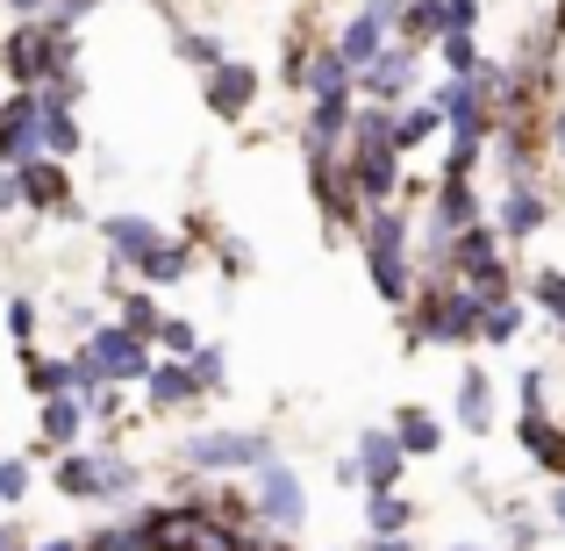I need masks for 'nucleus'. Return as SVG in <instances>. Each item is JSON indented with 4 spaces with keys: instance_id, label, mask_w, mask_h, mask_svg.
Wrapping results in <instances>:
<instances>
[{
    "instance_id": "obj_54",
    "label": "nucleus",
    "mask_w": 565,
    "mask_h": 551,
    "mask_svg": "<svg viewBox=\"0 0 565 551\" xmlns=\"http://www.w3.org/2000/svg\"><path fill=\"white\" fill-rule=\"evenodd\" d=\"M158 14H172V0H158Z\"/></svg>"
},
{
    "instance_id": "obj_4",
    "label": "nucleus",
    "mask_w": 565,
    "mask_h": 551,
    "mask_svg": "<svg viewBox=\"0 0 565 551\" xmlns=\"http://www.w3.org/2000/svg\"><path fill=\"white\" fill-rule=\"evenodd\" d=\"M0 65H8L14 86H43L57 65H79V43L57 22H14L8 36H0Z\"/></svg>"
},
{
    "instance_id": "obj_46",
    "label": "nucleus",
    "mask_w": 565,
    "mask_h": 551,
    "mask_svg": "<svg viewBox=\"0 0 565 551\" xmlns=\"http://www.w3.org/2000/svg\"><path fill=\"white\" fill-rule=\"evenodd\" d=\"M8 208H22V172L0 166V215H8Z\"/></svg>"
},
{
    "instance_id": "obj_25",
    "label": "nucleus",
    "mask_w": 565,
    "mask_h": 551,
    "mask_svg": "<svg viewBox=\"0 0 565 551\" xmlns=\"http://www.w3.org/2000/svg\"><path fill=\"white\" fill-rule=\"evenodd\" d=\"M458 423H466L472 437L494 430V380H487L480 365H466V380H458Z\"/></svg>"
},
{
    "instance_id": "obj_34",
    "label": "nucleus",
    "mask_w": 565,
    "mask_h": 551,
    "mask_svg": "<svg viewBox=\"0 0 565 551\" xmlns=\"http://www.w3.org/2000/svg\"><path fill=\"white\" fill-rule=\"evenodd\" d=\"M186 372H193V386H201V394H222V386H230L222 345H193V351H186Z\"/></svg>"
},
{
    "instance_id": "obj_26",
    "label": "nucleus",
    "mask_w": 565,
    "mask_h": 551,
    "mask_svg": "<svg viewBox=\"0 0 565 551\" xmlns=\"http://www.w3.org/2000/svg\"><path fill=\"white\" fill-rule=\"evenodd\" d=\"M351 108H359L351 94H330V100H316V108H308V129H301V144H322V151H337V144H344V129H351Z\"/></svg>"
},
{
    "instance_id": "obj_21",
    "label": "nucleus",
    "mask_w": 565,
    "mask_h": 551,
    "mask_svg": "<svg viewBox=\"0 0 565 551\" xmlns=\"http://www.w3.org/2000/svg\"><path fill=\"white\" fill-rule=\"evenodd\" d=\"M386 430H394V444L408 458H437L444 452V423L429 409H415V401H408V409H394V423H386Z\"/></svg>"
},
{
    "instance_id": "obj_12",
    "label": "nucleus",
    "mask_w": 565,
    "mask_h": 551,
    "mask_svg": "<svg viewBox=\"0 0 565 551\" xmlns=\"http://www.w3.org/2000/svg\"><path fill=\"white\" fill-rule=\"evenodd\" d=\"M79 430H86V401L79 394H43L36 401V458L72 452V444H79Z\"/></svg>"
},
{
    "instance_id": "obj_10",
    "label": "nucleus",
    "mask_w": 565,
    "mask_h": 551,
    "mask_svg": "<svg viewBox=\"0 0 565 551\" xmlns=\"http://www.w3.org/2000/svg\"><path fill=\"white\" fill-rule=\"evenodd\" d=\"M437 115H444V137L451 144H487L494 137V108L472 80H444L437 86Z\"/></svg>"
},
{
    "instance_id": "obj_51",
    "label": "nucleus",
    "mask_w": 565,
    "mask_h": 551,
    "mask_svg": "<svg viewBox=\"0 0 565 551\" xmlns=\"http://www.w3.org/2000/svg\"><path fill=\"white\" fill-rule=\"evenodd\" d=\"M365 551H415V538L401 530V538H365Z\"/></svg>"
},
{
    "instance_id": "obj_39",
    "label": "nucleus",
    "mask_w": 565,
    "mask_h": 551,
    "mask_svg": "<svg viewBox=\"0 0 565 551\" xmlns=\"http://www.w3.org/2000/svg\"><path fill=\"white\" fill-rule=\"evenodd\" d=\"M29 487H36V466L29 458H0V501H29Z\"/></svg>"
},
{
    "instance_id": "obj_42",
    "label": "nucleus",
    "mask_w": 565,
    "mask_h": 551,
    "mask_svg": "<svg viewBox=\"0 0 565 551\" xmlns=\"http://www.w3.org/2000/svg\"><path fill=\"white\" fill-rule=\"evenodd\" d=\"M8 330H14V345H36V301H29V294L8 301Z\"/></svg>"
},
{
    "instance_id": "obj_41",
    "label": "nucleus",
    "mask_w": 565,
    "mask_h": 551,
    "mask_svg": "<svg viewBox=\"0 0 565 551\" xmlns=\"http://www.w3.org/2000/svg\"><path fill=\"white\" fill-rule=\"evenodd\" d=\"M480 29V0H444V36H472Z\"/></svg>"
},
{
    "instance_id": "obj_5",
    "label": "nucleus",
    "mask_w": 565,
    "mask_h": 551,
    "mask_svg": "<svg viewBox=\"0 0 565 551\" xmlns=\"http://www.w3.org/2000/svg\"><path fill=\"white\" fill-rule=\"evenodd\" d=\"M180 458L201 480H215V473H250V466L273 458V437H265V430H193L180 444Z\"/></svg>"
},
{
    "instance_id": "obj_28",
    "label": "nucleus",
    "mask_w": 565,
    "mask_h": 551,
    "mask_svg": "<svg viewBox=\"0 0 565 551\" xmlns=\"http://www.w3.org/2000/svg\"><path fill=\"white\" fill-rule=\"evenodd\" d=\"M415 523V509L401 501V487H365V530L373 538H401Z\"/></svg>"
},
{
    "instance_id": "obj_22",
    "label": "nucleus",
    "mask_w": 565,
    "mask_h": 551,
    "mask_svg": "<svg viewBox=\"0 0 565 551\" xmlns=\"http://www.w3.org/2000/svg\"><path fill=\"white\" fill-rule=\"evenodd\" d=\"M351 80H359V65H344V51L337 43H316L308 51V72H301V86L316 100H330V94H351Z\"/></svg>"
},
{
    "instance_id": "obj_20",
    "label": "nucleus",
    "mask_w": 565,
    "mask_h": 551,
    "mask_svg": "<svg viewBox=\"0 0 565 551\" xmlns=\"http://www.w3.org/2000/svg\"><path fill=\"white\" fill-rule=\"evenodd\" d=\"M515 444H523L530 458H537L544 473H558L565 480V430L552 423V409H537V415H523V423H515Z\"/></svg>"
},
{
    "instance_id": "obj_23",
    "label": "nucleus",
    "mask_w": 565,
    "mask_h": 551,
    "mask_svg": "<svg viewBox=\"0 0 565 551\" xmlns=\"http://www.w3.org/2000/svg\"><path fill=\"white\" fill-rule=\"evenodd\" d=\"M22 386H29V394H79V365H72V359H43V351H29L22 345Z\"/></svg>"
},
{
    "instance_id": "obj_48",
    "label": "nucleus",
    "mask_w": 565,
    "mask_h": 551,
    "mask_svg": "<svg viewBox=\"0 0 565 551\" xmlns=\"http://www.w3.org/2000/svg\"><path fill=\"white\" fill-rule=\"evenodd\" d=\"M544 144H552V151L565 158V100H558V108H552V123H544Z\"/></svg>"
},
{
    "instance_id": "obj_6",
    "label": "nucleus",
    "mask_w": 565,
    "mask_h": 551,
    "mask_svg": "<svg viewBox=\"0 0 565 551\" xmlns=\"http://www.w3.org/2000/svg\"><path fill=\"white\" fill-rule=\"evenodd\" d=\"M250 509H258L265 530H279V538H294V530L308 523V487L294 466H279V452L265 458V466H250Z\"/></svg>"
},
{
    "instance_id": "obj_18",
    "label": "nucleus",
    "mask_w": 565,
    "mask_h": 551,
    "mask_svg": "<svg viewBox=\"0 0 565 551\" xmlns=\"http://www.w3.org/2000/svg\"><path fill=\"white\" fill-rule=\"evenodd\" d=\"M158 236H166V230H158L151 215H100V251H108L115 265H137Z\"/></svg>"
},
{
    "instance_id": "obj_32",
    "label": "nucleus",
    "mask_w": 565,
    "mask_h": 551,
    "mask_svg": "<svg viewBox=\"0 0 565 551\" xmlns=\"http://www.w3.org/2000/svg\"><path fill=\"white\" fill-rule=\"evenodd\" d=\"M115 322H122L129 337H143V345H158V322H166V308H158L151 287H129V294H122V316H115Z\"/></svg>"
},
{
    "instance_id": "obj_47",
    "label": "nucleus",
    "mask_w": 565,
    "mask_h": 551,
    "mask_svg": "<svg viewBox=\"0 0 565 551\" xmlns=\"http://www.w3.org/2000/svg\"><path fill=\"white\" fill-rule=\"evenodd\" d=\"M222 273H230V279H244V273H250V258H244V244H236V236L222 244Z\"/></svg>"
},
{
    "instance_id": "obj_43",
    "label": "nucleus",
    "mask_w": 565,
    "mask_h": 551,
    "mask_svg": "<svg viewBox=\"0 0 565 551\" xmlns=\"http://www.w3.org/2000/svg\"><path fill=\"white\" fill-rule=\"evenodd\" d=\"M515 394H523V415L552 409V372H537V365H530V372H523V386H515Z\"/></svg>"
},
{
    "instance_id": "obj_15",
    "label": "nucleus",
    "mask_w": 565,
    "mask_h": 551,
    "mask_svg": "<svg viewBox=\"0 0 565 551\" xmlns=\"http://www.w3.org/2000/svg\"><path fill=\"white\" fill-rule=\"evenodd\" d=\"M544 222H552V201H544V193L530 187V180L501 193V222H494V230H501V244H530V236H537Z\"/></svg>"
},
{
    "instance_id": "obj_38",
    "label": "nucleus",
    "mask_w": 565,
    "mask_h": 551,
    "mask_svg": "<svg viewBox=\"0 0 565 551\" xmlns=\"http://www.w3.org/2000/svg\"><path fill=\"white\" fill-rule=\"evenodd\" d=\"M530 301L552 316V330H565V273H537L530 279Z\"/></svg>"
},
{
    "instance_id": "obj_14",
    "label": "nucleus",
    "mask_w": 565,
    "mask_h": 551,
    "mask_svg": "<svg viewBox=\"0 0 565 551\" xmlns=\"http://www.w3.org/2000/svg\"><path fill=\"white\" fill-rule=\"evenodd\" d=\"M351 166V187H359L365 208H386L401 193V151H344Z\"/></svg>"
},
{
    "instance_id": "obj_11",
    "label": "nucleus",
    "mask_w": 565,
    "mask_h": 551,
    "mask_svg": "<svg viewBox=\"0 0 565 551\" xmlns=\"http://www.w3.org/2000/svg\"><path fill=\"white\" fill-rule=\"evenodd\" d=\"M14 172H22V208L79 222V201H72V180H65V158H29V166H14Z\"/></svg>"
},
{
    "instance_id": "obj_36",
    "label": "nucleus",
    "mask_w": 565,
    "mask_h": 551,
    "mask_svg": "<svg viewBox=\"0 0 565 551\" xmlns=\"http://www.w3.org/2000/svg\"><path fill=\"white\" fill-rule=\"evenodd\" d=\"M250 530V523H244ZM244 530L236 523H215V516H201L193 523V538H186V551H244Z\"/></svg>"
},
{
    "instance_id": "obj_8",
    "label": "nucleus",
    "mask_w": 565,
    "mask_h": 551,
    "mask_svg": "<svg viewBox=\"0 0 565 551\" xmlns=\"http://www.w3.org/2000/svg\"><path fill=\"white\" fill-rule=\"evenodd\" d=\"M308 151V187H316V208L337 222V230H359L365 222V201H359V187H351V166L337 151H322V144H301Z\"/></svg>"
},
{
    "instance_id": "obj_2",
    "label": "nucleus",
    "mask_w": 565,
    "mask_h": 551,
    "mask_svg": "<svg viewBox=\"0 0 565 551\" xmlns=\"http://www.w3.org/2000/svg\"><path fill=\"white\" fill-rule=\"evenodd\" d=\"M72 365H79V394L86 386H143V372H151V345L143 337H129L122 322H94V330L79 337V351H72Z\"/></svg>"
},
{
    "instance_id": "obj_1",
    "label": "nucleus",
    "mask_w": 565,
    "mask_h": 551,
    "mask_svg": "<svg viewBox=\"0 0 565 551\" xmlns=\"http://www.w3.org/2000/svg\"><path fill=\"white\" fill-rule=\"evenodd\" d=\"M359 244H365V273H373V294H380L386 308H408V301H415V273H408V258H415V244H408V215H401L394 201H386V208H365Z\"/></svg>"
},
{
    "instance_id": "obj_40",
    "label": "nucleus",
    "mask_w": 565,
    "mask_h": 551,
    "mask_svg": "<svg viewBox=\"0 0 565 551\" xmlns=\"http://www.w3.org/2000/svg\"><path fill=\"white\" fill-rule=\"evenodd\" d=\"M193 345H201V330H193L186 316H166V322H158V351H172V359H186Z\"/></svg>"
},
{
    "instance_id": "obj_37",
    "label": "nucleus",
    "mask_w": 565,
    "mask_h": 551,
    "mask_svg": "<svg viewBox=\"0 0 565 551\" xmlns=\"http://www.w3.org/2000/svg\"><path fill=\"white\" fill-rule=\"evenodd\" d=\"M86 551H143V516H122V523L94 530V538H86Z\"/></svg>"
},
{
    "instance_id": "obj_27",
    "label": "nucleus",
    "mask_w": 565,
    "mask_h": 551,
    "mask_svg": "<svg viewBox=\"0 0 565 551\" xmlns=\"http://www.w3.org/2000/svg\"><path fill=\"white\" fill-rule=\"evenodd\" d=\"M43 158H72L86 151V129H79V108H57V100H43Z\"/></svg>"
},
{
    "instance_id": "obj_13",
    "label": "nucleus",
    "mask_w": 565,
    "mask_h": 551,
    "mask_svg": "<svg viewBox=\"0 0 565 551\" xmlns=\"http://www.w3.org/2000/svg\"><path fill=\"white\" fill-rule=\"evenodd\" d=\"M429 230H444V236H458V230H472L480 222V193H472V180H429Z\"/></svg>"
},
{
    "instance_id": "obj_35",
    "label": "nucleus",
    "mask_w": 565,
    "mask_h": 551,
    "mask_svg": "<svg viewBox=\"0 0 565 551\" xmlns=\"http://www.w3.org/2000/svg\"><path fill=\"white\" fill-rule=\"evenodd\" d=\"M437 57H444V80H472L480 72V43L472 36H437Z\"/></svg>"
},
{
    "instance_id": "obj_9",
    "label": "nucleus",
    "mask_w": 565,
    "mask_h": 551,
    "mask_svg": "<svg viewBox=\"0 0 565 551\" xmlns=\"http://www.w3.org/2000/svg\"><path fill=\"white\" fill-rule=\"evenodd\" d=\"M258 65H244V57H222V65H207V80H201V100H207V115L215 123H244L250 108H258Z\"/></svg>"
},
{
    "instance_id": "obj_29",
    "label": "nucleus",
    "mask_w": 565,
    "mask_h": 551,
    "mask_svg": "<svg viewBox=\"0 0 565 551\" xmlns=\"http://www.w3.org/2000/svg\"><path fill=\"white\" fill-rule=\"evenodd\" d=\"M437 129H444L437 100H408V108H394V151H423Z\"/></svg>"
},
{
    "instance_id": "obj_52",
    "label": "nucleus",
    "mask_w": 565,
    "mask_h": 551,
    "mask_svg": "<svg viewBox=\"0 0 565 551\" xmlns=\"http://www.w3.org/2000/svg\"><path fill=\"white\" fill-rule=\"evenodd\" d=\"M552 530H558V538H565V480L552 487Z\"/></svg>"
},
{
    "instance_id": "obj_49",
    "label": "nucleus",
    "mask_w": 565,
    "mask_h": 551,
    "mask_svg": "<svg viewBox=\"0 0 565 551\" xmlns=\"http://www.w3.org/2000/svg\"><path fill=\"white\" fill-rule=\"evenodd\" d=\"M0 551H29V530L22 523H0Z\"/></svg>"
},
{
    "instance_id": "obj_30",
    "label": "nucleus",
    "mask_w": 565,
    "mask_h": 551,
    "mask_svg": "<svg viewBox=\"0 0 565 551\" xmlns=\"http://www.w3.org/2000/svg\"><path fill=\"white\" fill-rule=\"evenodd\" d=\"M394 36L415 43V51H423V43H437V36H444V0H401Z\"/></svg>"
},
{
    "instance_id": "obj_7",
    "label": "nucleus",
    "mask_w": 565,
    "mask_h": 551,
    "mask_svg": "<svg viewBox=\"0 0 565 551\" xmlns=\"http://www.w3.org/2000/svg\"><path fill=\"white\" fill-rule=\"evenodd\" d=\"M415 72H423V51H415V43H401V36H386L380 51H373V65H359L351 94L380 100V108H408V94H415Z\"/></svg>"
},
{
    "instance_id": "obj_50",
    "label": "nucleus",
    "mask_w": 565,
    "mask_h": 551,
    "mask_svg": "<svg viewBox=\"0 0 565 551\" xmlns=\"http://www.w3.org/2000/svg\"><path fill=\"white\" fill-rule=\"evenodd\" d=\"M0 8H8V14H22V22H36V14L51 8V0H0Z\"/></svg>"
},
{
    "instance_id": "obj_53",
    "label": "nucleus",
    "mask_w": 565,
    "mask_h": 551,
    "mask_svg": "<svg viewBox=\"0 0 565 551\" xmlns=\"http://www.w3.org/2000/svg\"><path fill=\"white\" fill-rule=\"evenodd\" d=\"M29 551H86L79 538H43V544H29Z\"/></svg>"
},
{
    "instance_id": "obj_16",
    "label": "nucleus",
    "mask_w": 565,
    "mask_h": 551,
    "mask_svg": "<svg viewBox=\"0 0 565 551\" xmlns=\"http://www.w3.org/2000/svg\"><path fill=\"white\" fill-rule=\"evenodd\" d=\"M351 458H359V480L365 487H401V473H408V452L394 444V430H365Z\"/></svg>"
},
{
    "instance_id": "obj_44",
    "label": "nucleus",
    "mask_w": 565,
    "mask_h": 551,
    "mask_svg": "<svg viewBox=\"0 0 565 551\" xmlns=\"http://www.w3.org/2000/svg\"><path fill=\"white\" fill-rule=\"evenodd\" d=\"M308 51H316L308 36H287V51H279V80H287V86H301V72H308Z\"/></svg>"
},
{
    "instance_id": "obj_33",
    "label": "nucleus",
    "mask_w": 565,
    "mask_h": 551,
    "mask_svg": "<svg viewBox=\"0 0 565 551\" xmlns=\"http://www.w3.org/2000/svg\"><path fill=\"white\" fill-rule=\"evenodd\" d=\"M172 51H180L186 65H201V72H207V65H222V57H230V51H222V36H207V29H186V22L172 29Z\"/></svg>"
},
{
    "instance_id": "obj_19",
    "label": "nucleus",
    "mask_w": 565,
    "mask_h": 551,
    "mask_svg": "<svg viewBox=\"0 0 565 551\" xmlns=\"http://www.w3.org/2000/svg\"><path fill=\"white\" fill-rule=\"evenodd\" d=\"M129 273H137L151 294H158V287H180V279L193 273V244H180V236H158V244L143 251V258L129 265Z\"/></svg>"
},
{
    "instance_id": "obj_17",
    "label": "nucleus",
    "mask_w": 565,
    "mask_h": 551,
    "mask_svg": "<svg viewBox=\"0 0 565 551\" xmlns=\"http://www.w3.org/2000/svg\"><path fill=\"white\" fill-rule=\"evenodd\" d=\"M143 394H151V409H166V415H180V409H193V401H207L201 386H193L186 359H151V372H143Z\"/></svg>"
},
{
    "instance_id": "obj_45",
    "label": "nucleus",
    "mask_w": 565,
    "mask_h": 551,
    "mask_svg": "<svg viewBox=\"0 0 565 551\" xmlns=\"http://www.w3.org/2000/svg\"><path fill=\"white\" fill-rule=\"evenodd\" d=\"M537 538H544V530L530 523V516H509V551H530V544H537Z\"/></svg>"
},
{
    "instance_id": "obj_24",
    "label": "nucleus",
    "mask_w": 565,
    "mask_h": 551,
    "mask_svg": "<svg viewBox=\"0 0 565 551\" xmlns=\"http://www.w3.org/2000/svg\"><path fill=\"white\" fill-rule=\"evenodd\" d=\"M51 480H57V495H65V501H100V458L94 452H57Z\"/></svg>"
},
{
    "instance_id": "obj_3",
    "label": "nucleus",
    "mask_w": 565,
    "mask_h": 551,
    "mask_svg": "<svg viewBox=\"0 0 565 551\" xmlns=\"http://www.w3.org/2000/svg\"><path fill=\"white\" fill-rule=\"evenodd\" d=\"M437 279H458V287H472L480 301H501V294H509V244H501L494 222L458 230L451 244H444V273Z\"/></svg>"
},
{
    "instance_id": "obj_31",
    "label": "nucleus",
    "mask_w": 565,
    "mask_h": 551,
    "mask_svg": "<svg viewBox=\"0 0 565 551\" xmlns=\"http://www.w3.org/2000/svg\"><path fill=\"white\" fill-rule=\"evenodd\" d=\"M523 322H530V301L501 294V301H487V316H480V345H515V337H523Z\"/></svg>"
}]
</instances>
